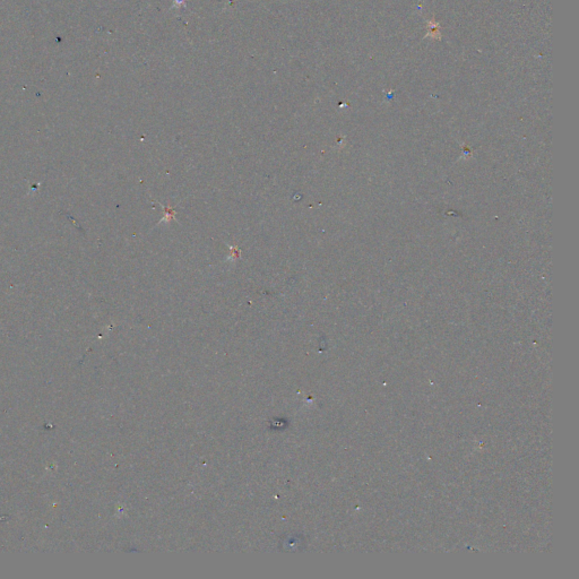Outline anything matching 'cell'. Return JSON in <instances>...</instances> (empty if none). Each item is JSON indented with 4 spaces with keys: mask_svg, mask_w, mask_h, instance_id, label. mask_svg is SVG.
<instances>
[{
    "mask_svg": "<svg viewBox=\"0 0 579 579\" xmlns=\"http://www.w3.org/2000/svg\"><path fill=\"white\" fill-rule=\"evenodd\" d=\"M428 35L427 37H431V38H437V40H440L441 37V33H440V27H439V24L437 23L434 20H431L430 22H428Z\"/></svg>",
    "mask_w": 579,
    "mask_h": 579,
    "instance_id": "cell-1",
    "label": "cell"
}]
</instances>
